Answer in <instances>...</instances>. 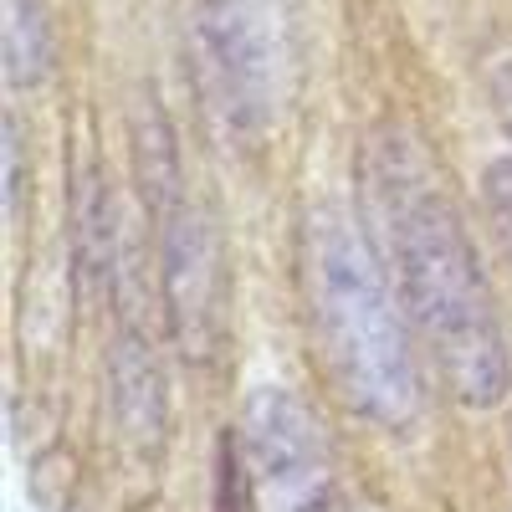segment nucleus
<instances>
[{
  "mask_svg": "<svg viewBox=\"0 0 512 512\" xmlns=\"http://www.w3.org/2000/svg\"><path fill=\"white\" fill-rule=\"evenodd\" d=\"M364 175L395 292L425 349L466 405H497L507 395V349L492 313V287L431 154L405 128H379L364 149Z\"/></svg>",
  "mask_w": 512,
  "mask_h": 512,
  "instance_id": "1",
  "label": "nucleus"
},
{
  "mask_svg": "<svg viewBox=\"0 0 512 512\" xmlns=\"http://www.w3.org/2000/svg\"><path fill=\"white\" fill-rule=\"evenodd\" d=\"M303 303L323 379L354 415L405 425L420 410V364L405 303L344 216L303 226Z\"/></svg>",
  "mask_w": 512,
  "mask_h": 512,
  "instance_id": "2",
  "label": "nucleus"
},
{
  "mask_svg": "<svg viewBox=\"0 0 512 512\" xmlns=\"http://www.w3.org/2000/svg\"><path fill=\"white\" fill-rule=\"evenodd\" d=\"M139 175L149 190V210L159 221V282H164V308L169 333L185 359H210L226 328V256L221 236L180 190V164L169 149V123L139 128Z\"/></svg>",
  "mask_w": 512,
  "mask_h": 512,
  "instance_id": "3",
  "label": "nucleus"
},
{
  "mask_svg": "<svg viewBox=\"0 0 512 512\" xmlns=\"http://www.w3.org/2000/svg\"><path fill=\"white\" fill-rule=\"evenodd\" d=\"M241 466L251 512H338L333 456L303 400L256 395L241 425Z\"/></svg>",
  "mask_w": 512,
  "mask_h": 512,
  "instance_id": "4",
  "label": "nucleus"
},
{
  "mask_svg": "<svg viewBox=\"0 0 512 512\" xmlns=\"http://www.w3.org/2000/svg\"><path fill=\"white\" fill-rule=\"evenodd\" d=\"M113 410L139 451H159L164 441V379L139 333H123L113 344Z\"/></svg>",
  "mask_w": 512,
  "mask_h": 512,
  "instance_id": "5",
  "label": "nucleus"
},
{
  "mask_svg": "<svg viewBox=\"0 0 512 512\" xmlns=\"http://www.w3.org/2000/svg\"><path fill=\"white\" fill-rule=\"evenodd\" d=\"M52 21L41 0H6V77L16 88H36L52 72Z\"/></svg>",
  "mask_w": 512,
  "mask_h": 512,
  "instance_id": "6",
  "label": "nucleus"
},
{
  "mask_svg": "<svg viewBox=\"0 0 512 512\" xmlns=\"http://www.w3.org/2000/svg\"><path fill=\"white\" fill-rule=\"evenodd\" d=\"M487 205H492V216L502 221V236L512 241V159H497L487 169Z\"/></svg>",
  "mask_w": 512,
  "mask_h": 512,
  "instance_id": "7",
  "label": "nucleus"
},
{
  "mask_svg": "<svg viewBox=\"0 0 512 512\" xmlns=\"http://www.w3.org/2000/svg\"><path fill=\"white\" fill-rule=\"evenodd\" d=\"M6 210L11 216L21 210V139H16V123H6Z\"/></svg>",
  "mask_w": 512,
  "mask_h": 512,
  "instance_id": "8",
  "label": "nucleus"
},
{
  "mask_svg": "<svg viewBox=\"0 0 512 512\" xmlns=\"http://www.w3.org/2000/svg\"><path fill=\"white\" fill-rule=\"evenodd\" d=\"M497 93H502V113H507V123H512V72L497 82Z\"/></svg>",
  "mask_w": 512,
  "mask_h": 512,
  "instance_id": "9",
  "label": "nucleus"
},
{
  "mask_svg": "<svg viewBox=\"0 0 512 512\" xmlns=\"http://www.w3.org/2000/svg\"><path fill=\"white\" fill-rule=\"evenodd\" d=\"M221 512H236V472L226 477V497H221Z\"/></svg>",
  "mask_w": 512,
  "mask_h": 512,
  "instance_id": "10",
  "label": "nucleus"
}]
</instances>
